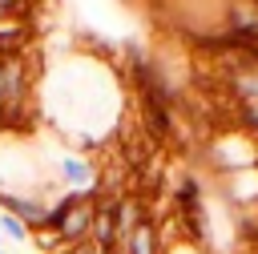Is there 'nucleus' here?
Segmentation results:
<instances>
[{"mask_svg":"<svg viewBox=\"0 0 258 254\" xmlns=\"http://www.w3.org/2000/svg\"><path fill=\"white\" fill-rule=\"evenodd\" d=\"M0 234H4V242H28V238H32V230H28L20 218L4 214V210H0Z\"/></svg>","mask_w":258,"mask_h":254,"instance_id":"39448f33","label":"nucleus"},{"mask_svg":"<svg viewBox=\"0 0 258 254\" xmlns=\"http://www.w3.org/2000/svg\"><path fill=\"white\" fill-rule=\"evenodd\" d=\"M60 254H101V246H97V242H89V238H85V242H77V246H64V250H60Z\"/></svg>","mask_w":258,"mask_h":254,"instance_id":"423d86ee","label":"nucleus"},{"mask_svg":"<svg viewBox=\"0 0 258 254\" xmlns=\"http://www.w3.org/2000/svg\"><path fill=\"white\" fill-rule=\"evenodd\" d=\"M125 113L129 101L121 97L117 77L89 56L69 60V69H60V77H52L48 85V121L81 149H93L113 137Z\"/></svg>","mask_w":258,"mask_h":254,"instance_id":"f257e3e1","label":"nucleus"},{"mask_svg":"<svg viewBox=\"0 0 258 254\" xmlns=\"http://www.w3.org/2000/svg\"><path fill=\"white\" fill-rule=\"evenodd\" d=\"M254 4H258V0H254Z\"/></svg>","mask_w":258,"mask_h":254,"instance_id":"1a4fd4ad","label":"nucleus"},{"mask_svg":"<svg viewBox=\"0 0 258 254\" xmlns=\"http://www.w3.org/2000/svg\"><path fill=\"white\" fill-rule=\"evenodd\" d=\"M0 250H4V234H0Z\"/></svg>","mask_w":258,"mask_h":254,"instance_id":"0eeeda50","label":"nucleus"},{"mask_svg":"<svg viewBox=\"0 0 258 254\" xmlns=\"http://www.w3.org/2000/svg\"><path fill=\"white\" fill-rule=\"evenodd\" d=\"M0 210L20 218L28 230H40L44 214H48V198L44 194H0Z\"/></svg>","mask_w":258,"mask_h":254,"instance_id":"7ed1b4c3","label":"nucleus"},{"mask_svg":"<svg viewBox=\"0 0 258 254\" xmlns=\"http://www.w3.org/2000/svg\"><path fill=\"white\" fill-rule=\"evenodd\" d=\"M121 254H165V242H161V230L153 222V214L145 222H137L125 238H121Z\"/></svg>","mask_w":258,"mask_h":254,"instance_id":"20e7f679","label":"nucleus"},{"mask_svg":"<svg viewBox=\"0 0 258 254\" xmlns=\"http://www.w3.org/2000/svg\"><path fill=\"white\" fill-rule=\"evenodd\" d=\"M0 254H8V250H0Z\"/></svg>","mask_w":258,"mask_h":254,"instance_id":"6e6552de","label":"nucleus"},{"mask_svg":"<svg viewBox=\"0 0 258 254\" xmlns=\"http://www.w3.org/2000/svg\"><path fill=\"white\" fill-rule=\"evenodd\" d=\"M56 177H60V189H77V194H85V189H93L97 185V165L89 161V157H81L77 149H60L56 153Z\"/></svg>","mask_w":258,"mask_h":254,"instance_id":"f03ea898","label":"nucleus"}]
</instances>
